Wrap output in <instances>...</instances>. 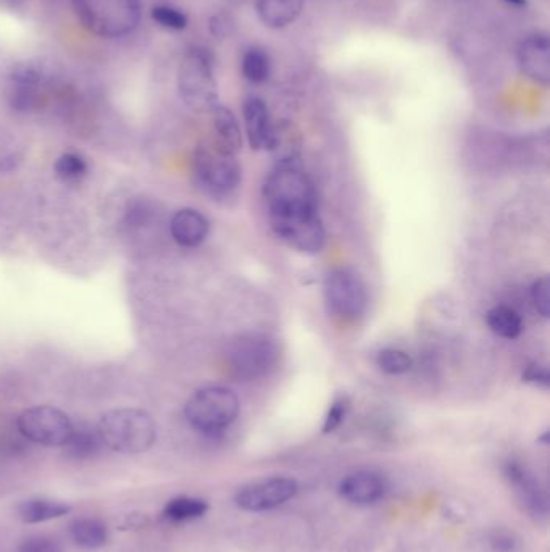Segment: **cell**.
Here are the masks:
<instances>
[{
    "instance_id": "6da1fadb",
    "label": "cell",
    "mask_w": 550,
    "mask_h": 552,
    "mask_svg": "<svg viewBox=\"0 0 550 552\" xmlns=\"http://www.w3.org/2000/svg\"><path fill=\"white\" fill-rule=\"evenodd\" d=\"M76 20L102 39L130 36L141 23L139 0H71Z\"/></svg>"
},
{
    "instance_id": "7a4b0ae2",
    "label": "cell",
    "mask_w": 550,
    "mask_h": 552,
    "mask_svg": "<svg viewBox=\"0 0 550 552\" xmlns=\"http://www.w3.org/2000/svg\"><path fill=\"white\" fill-rule=\"evenodd\" d=\"M102 444L121 454H141L154 446L157 425L139 409L110 410L97 425Z\"/></svg>"
},
{
    "instance_id": "3957f363",
    "label": "cell",
    "mask_w": 550,
    "mask_h": 552,
    "mask_svg": "<svg viewBox=\"0 0 550 552\" xmlns=\"http://www.w3.org/2000/svg\"><path fill=\"white\" fill-rule=\"evenodd\" d=\"M178 92L184 104L196 112H212L218 102L215 63L205 47L192 46L181 59L176 73Z\"/></svg>"
},
{
    "instance_id": "277c9868",
    "label": "cell",
    "mask_w": 550,
    "mask_h": 552,
    "mask_svg": "<svg viewBox=\"0 0 550 552\" xmlns=\"http://www.w3.org/2000/svg\"><path fill=\"white\" fill-rule=\"evenodd\" d=\"M263 199L271 212L318 210L317 189L307 173L294 165H278L263 183Z\"/></svg>"
},
{
    "instance_id": "5b68a950",
    "label": "cell",
    "mask_w": 550,
    "mask_h": 552,
    "mask_svg": "<svg viewBox=\"0 0 550 552\" xmlns=\"http://www.w3.org/2000/svg\"><path fill=\"white\" fill-rule=\"evenodd\" d=\"M241 402L231 389L207 386L192 394L184 407V417L194 430L218 435L238 419Z\"/></svg>"
},
{
    "instance_id": "8992f818",
    "label": "cell",
    "mask_w": 550,
    "mask_h": 552,
    "mask_svg": "<svg viewBox=\"0 0 550 552\" xmlns=\"http://www.w3.org/2000/svg\"><path fill=\"white\" fill-rule=\"evenodd\" d=\"M280 348L276 339L263 333H247L231 341L226 349L228 372L239 381L259 380L276 367Z\"/></svg>"
},
{
    "instance_id": "52a82bcc",
    "label": "cell",
    "mask_w": 550,
    "mask_h": 552,
    "mask_svg": "<svg viewBox=\"0 0 550 552\" xmlns=\"http://www.w3.org/2000/svg\"><path fill=\"white\" fill-rule=\"evenodd\" d=\"M192 170L199 188L210 196H228L239 188L242 180L241 165L236 155L218 151L213 144H204L197 149Z\"/></svg>"
},
{
    "instance_id": "ba28073f",
    "label": "cell",
    "mask_w": 550,
    "mask_h": 552,
    "mask_svg": "<svg viewBox=\"0 0 550 552\" xmlns=\"http://www.w3.org/2000/svg\"><path fill=\"white\" fill-rule=\"evenodd\" d=\"M271 230L284 244L294 251L313 256L323 251L326 244V231L318 210L299 212H271Z\"/></svg>"
},
{
    "instance_id": "9c48e42d",
    "label": "cell",
    "mask_w": 550,
    "mask_h": 552,
    "mask_svg": "<svg viewBox=\"0 0 550 552\" xmlns=\"http://www.w3.org/2000/svg\"><path fill=\"white\" fill-rule=\"evenodd\" d=\"M325 299L334 315L355 320L367 310V286L354 268H336L326 276Z\"/></svg>"
},
{
    "instance_id": "30bf717a",
    "label": "cell",
    "mask_w": 550,
    "mask_h": 552,
    "mask_svg": "<svg viewBox=\"0 0 550 552\" xmlns=\"http://www.w3.org/2000/svg\"><path fill=\"white\" fill-rule=\"evenodd\" d=\"M17 428L26 440L49 448L65 446L73 422L62 410L50 406H36L23 410L17 419Z\"/></svg>"
},
{
    "instance_id": "8fae6325",
    "label": "cell",
    "mask_w": 550,
    "mask_h": 552,
    "mask_svg": "<svg viewBox=\"0 0 550 552\" xmlns=\"http://www.w3.org/2000/svg\"><path fill=\"white\" fill-rule=\"evenodd\" d=\"M299 490L297 481L286 477H271L239 488L234 496L236 506L246 512H265L283 506Z\"/></svg>"
},
{
    "instance_id": "7c38bea8",
    "label": "cell",
    "mask_w": 550,
    "mask_h": 552,
    "mask_svg": "<svg viewBox=\"0 0 550 552\" xmlns=\"http://www.w3.org/2000/svg\"><path fill=\"white\" fill-rule=\"evenodd\" d=\"M9 104L17 112L41 107L47 89V75L36 63H18L9 73Z\"/></svg>"
},
{
    "instance_id": "4fadbf2b",
    "label": "cell",
    "mask_w": 550,
    "mask_h": 552,
    "mask_svg": "<svg viewBox=\"0 0 550 552\" xmlns=\"http://www.w3.org/2000/svg\"><path fill=\"white\" fill-rule=\"evenodd\" d=\"M520 72L534 83H550V41L544 33H533L521 39L517 49Z\"/></svg>"
},
{
    "instance_id": "5bb4252c",
    "label": "cell",
    "mask_w": 550,
    "mask_h": 552,
    "mask_svg": "<svg viewBox=\"0 0 550 552\" xmlns=\"http://www.w3.org/2000/svg\"><path fill=\"white\" fill-rule=\"evenodd\" d=\"M388 493V481L383 475L370 470H362L352 475H347L339 485V494L355 506H370Z\"/></svg>"
},
{
    "instance_id": "9a60e30c",
    "label": "cell",
    "mask_w": 550,
    "mask_h": 552,
    "mask_svg": "<svg viewBox=\"0 0 550 552\" xmlns=\"http://www.w3.org/2000/svg\"><path fill=\"white\" fill-rule=\"evenodd\" d=\"M505 478L509 480L510 486L517 494L518 501L526 511L536 515V517H546L547 498L542 490L539 481L534 478L530 470L518 464V462H509L505 465Z\"/></svg>"
},
{
    "instance_id": "2e32d148",
    "label": "cell",
    "mask_w": 550,
    "mask_h": 552,
    "mask_svg": "<svg viewBox=\"0 0 550 552\" xmlns=\"http://www.w3.org/2000/svg\"><path fill=\"white\" fill-rule=\"evenodd\" d=\"M304 147V138L296 123L289 120L271 123L265 151L278 165H292L299 159Z\"/></svg>"
},
{
    "instance_id": "e0dca14e",
    "label": "cell",
    "mask_w": 550,
    "mask_h": 552,
    "mask_svg": "<svg viewBox=\"0 0 550 552\" xmlns=\"http://www.w3.org/2000/svg\"><path fill=\"white\" fill-rule=\"evenodd\" d=\"M210 223L196 209H181L171 217L170 231L176 243L183 247H196L209 236Z\"/></svg>"
},
{
    "instance_id": "ac0fdd59",
    "label": "cell",
    "mask_w": 550,
    "mask_h": 552,
    "mask_svg": "<svg viewBox=\"0 0 550 552\" xmlns=\"http://www.w3.org/2000/svg\"><path fill=\"white\" fill-rule=\"evenodd\" d=\"M210 113H212L213 146L226 154H238L242 149V133L233 110L218 104Z\"/></svg>"
},
{
    "instance_id": "d6986e66",
    "label": "cell",
    "mask_w": 550,
    "mask_h": 552,
    "mask_svg": "<svg viewBox=\"0 0 550 552\" xmlns=\"http://www.w3.org/2000/svg\"><path fill=\"white\" fill-rule=\"evenodd\" d=\"M247 141L254 151H262L267 146L270 134L271 117L268 105L260 97H249L242 105Z\"/></svg>"
},
{
    "instance_id": "ffe728a7",
    "label": "cell",
    "mask_w": 550,
    "mask_h": 552,
    "mask_svg": "<svg viewBox=\"0 0 550 552\" xmlns=\"http://www.w3.org/2000/svg\"><path fill=\"white\" fill-rule=\"evenodd\" d=\"M305 0H255L260 21L271 30L292 25L304 10Z\"/></svg>"
},
{
    "instance_id": "44dd1931",
    "label": "cell",
    "mask_w": 550,
    "mask_h": 552,
    "mask_svg": "<svg viewBox=\"0 0 550 552\" xmlns=\"http://www.w3.org/2000/svg\"><path fill=\"white\" fill-rule=\"evenodd\" d=\"M102 446L104 444L100 440L97 428L89 427V425L83 423L80 427L73 425L70 438H68L63 448H65V454L70 459L86 460L96 456Z\"/></svg>"
},
{
    "instance_id": "7402d4cb",
    "label": "cell",
    "mask_w": 550,
    "mask_h": 552,
    "mask_svg": "<svg viewBox=\"0 0 550 552\" xmlns=\"http://www.w3.org/2000/svg\"><path fill=\"white\" fill-rule=\"evenodd\" d=\"M70 511L71 507L65 502L49 501V499H30V501L21 504L18 514H20V519L23 522L42 523L60 519Z\"/></svg>"
},
{
    "instance_id": "603a6c76",
    "label": "cell",
    "mask_w": 550,
    "mask_h": 552,
    "mask_svg": "<svg viewBox=\"0 0 550 552\" xmlns=\"http://www.w3.org/2000/svg\"><path fill=\"white\" fill-rule=\"evenodd\" d=\"M71 538L84 549L104 548L109 541V530L96 519H80L71 523Z\"/></svg>"
},
{
    "instance_id": "cb8c5ba5",
    "label": "cell",
    "mask_w": 550,
    "mask_h": 552,
    "mask_svg": "<svg viewBox=\"0 0 550 552\" xmlns=\"http://www.w3.org/2000/svg\"><path fill=\"white\" fill-rule=\"evenodd\" d=\"M486 322L494 335L504 339L518 338L523 330V320L512 307H492L486 315Z\"/></svg>"
},
{
    "instance_id": "d4e9b609",
    "label": "cell",
    "mask_w": 550,
    "mask_h": 552,
    "mask_svg": "<svg viewBox=\"0 0 550 552\" xmlns=\"http://www.w3.org/2000/svg\"><path fill=\"white\" fill-rule=\"evenodd\" d=\"M241 72L250 83H265L270 78L271 73L270 55L260 47L247 49L242 55Z\"/></svg>"
},
{
    "instance_id": "484cf974",
    "label": "cell",
    "mask_w": 550,
    "mask_h": 552,
    "mask_svg": "<svg viewBox=\"0 0 550 552\" xmlns=\"http://www.w3.org/2000/svg\"><path fill=\"white\" fill-rule=\"evenodd\" d=\"M209 511V504L197 498H176L168 502L163 515L171 522H188V520L200 519Z\"/></svg>"
},
{
    "instance_id": "4316f807",
    "label": "cell",
    "mask_w": 550,
    "mask_h": 552,
    "mask_svg": "<svg viewBox=\"0 0 550 552\" xmlns=\"http://www.w3.org/2000/svg\"><path fill=\"white\" fill-rule=\"evenodd\" d=\"M55 175L67 184H78L88 176V162L78 152H65L55 160Z\"/></svg>"
},
{
    "instance_id": "83f0119b",
    "label": "cell",
    "mask_w": 550,
    "mask_h": 552,
    "mask_svg": "<svg viewBox=\"0 0 550 552\" xmlns=\"http://www.w3.org/2000/svg\"><path fill=\"white\" fill-rule=\"evenodd\" d=\"M376 365L380 367L381 372L388 373V375H404L412 370L413 360L405 351L386 348L378 352Z\"/></svg>"
},
{
    "instance_id": "f1b7e54d",
    "label": "cell",
    "mask_w": 550,
    "mask_h": 552,
    "mask_svg": "<svg viewBox=\"0 0 550 552\" xmlns=\"http://www.w3.org/2000/svg\"><path fill=\"white\" fill-rule=\"evenodd\" d=\"M150 17L163 30L184 31L189 26L188 15L171 5H155L154 9L150 10Z\"/></svg>"
},
{
    "instance_id": "f546056e",
    "label": "cell",
    "mask_w": 550,
    "mask_h": 552,
    "mask_svg": "<svg viewBox=\"0 0 550 552\" xmlns=\"http://www.w3.org/2000/svg\"><path fill=\"white\" fill-rule=\"evenodd\" d=\"M531 299H533L534 309L544 318L550 315V280L549 276H541L534 281L531 286Z\"/></svg>"
},
{
    "instance_id": "4dcf8cb0",
    "label": "cell",
    "mask_w": 550,
    "mask_h": 552,
    "mask_svg": "<svg viewBox=\"0 0 550 552\" xmlns=\"http://www.w3.org/2000/svg\"><path fill=\"white\" fill-rule=\"evenodd\" d=\"M349 407L350 401L347 396H339V398L334 399L328 414H326L325 423H323V433H331V431L341 427V423L344 422L347 412H349Z\"/></svg>"
},
{
    "instance_id": "1f68e13d",
    "label": "cell",
    "mask_w": 550,
    "mask_h": 552,
    "mask_svg": "<svg viewBox=\"0 0 550 552\" xmlns=\"http://www.w3.org/2000/svg\"><path fill=\"white\" fill-rule=\"evenodd\" d=\"M152 207L147 201H134L126 212V222L130 226H144L152 220Z\"/></svg>"
},
{
    "instance_id": "d6a6232c",
    "label": "cell",
    "mask_w": 550,
    "mask_h": 552,
    "mask_svg": "<svg viewBox=\"0 0 550 552\" xmlns=\"http://www.w3.org/2000/svg\"><path fill=\"white\" fill-rule=\"evenodd\" d=\"M18 552H63L59 544L49 538H31L21 544Z\"/></svg>"
},
{
    "instance_id": "836d02e7",
    "label": "cell",
    "mask_w": 550,
    "mask_h": 552,
    "mask_svg": "<svg viewBox=\"0 0 550 552\" xmlns=\"http://www.w3.org/2000/svg\"><path fill=\"white\" fill-rule=\"evenodd\" d=\"M523 381L541 386V388H547V386H549V372H547V368L542 367V365H530V367L526 368L525 372H523Z\"/></svg>"
},
{
    "instance_id": "e575fe53",
    "label": "cell",
    "mask_w": 550,
    "mask_h": 552,
    "mask_svg": "<svg viewBox=\"0 0 550 552\" xmlns=\"http://www.w3.org/2000/svg\"><path fill=\"white\" fill-rule=\"evenodd\" d=\"M230 21H228V18L221 17V15H218V17H213L212 21H210V33L213 34V36H217V38H226L228 34H230Z\"/></svg>"
},
{
    "instance_id": "d590c367",
    "label": "cell",
    "mask_w": 550,
    "mask_h": 552,
    "mask_svg": "<svg viewBox=\"0 0 550 552\" xmlns=\"http://www.w3.org/2000/svg\"><path fill=\"white\" fill-rule=\"evenodd\" d=\"M25 2L26 0H0V7H2V9L15 10L25 4Z\"/></svg>"
},
{
    "instance_id": "8d00e7d4",
    "label": "cell",
    "mask_w": 550,
    "mask_h": 552,
    "mask_svg": "<svg viewBox=\"0 0 550 552\" xmlns=\"http://www.w3.org/2000/svg\"><path fill=\"white\" fill-rule=\"evenodd\" d=\"M505 4L510 5V7H515V9H523L528 5V0H502Z\"/></svg>"
}]
</instances>
